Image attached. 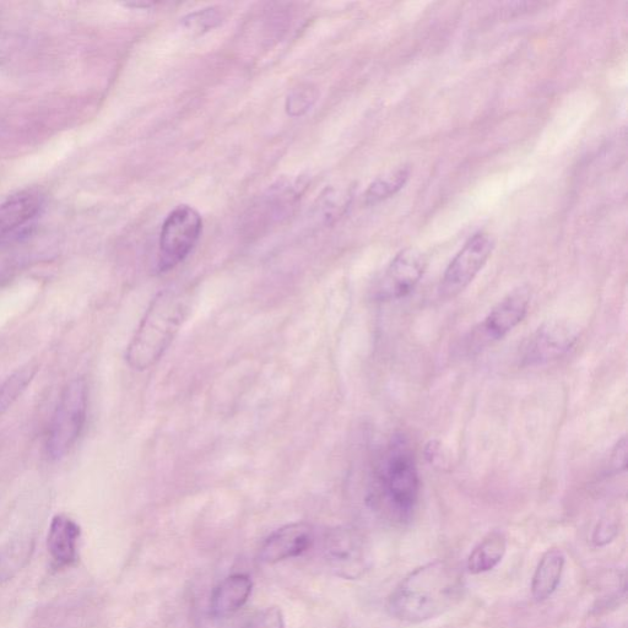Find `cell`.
<instances>
[{"mask_svg": "<svg viewBox=\"0 0 628 628\" xmlns=\"http://www.w3.org/2000/svg\"><path fill=\"white\" fill-rule=\"evenodd\" d=\"M189 300L182 291L165 290L155 297L127 350V361L134 370L154 366L170 348L188 316Z\"/></svg>", "mask_w": 628, "mask_h": 628, "instance_id": "cell-2", "label": "cell"}, {"mask_svg": "<svg viewBox=\"0 0 628 628\" xmlns=\"http://www.w3.org/2000/svg\"><path fill=\"white\" fill-rule=\"evenodd\" d=\"M507 540L505 535L494 532L481 541L476 548L471 551L468 557L467 568L473 575L489 572L503 559L506 554Z\"/></svg>", "mask_w": 628, "mask_h": 628, "instance_id": "cell-16", "label": "cell"}, {"mask_svg": "<svg viewBox=\"0 0 628 628\" xmlns=\"http://www.w3.org/2000/svg\"><path fill=\"white\" fill-rule=\"evenodd\" d=\"M202 229V216L188 205H181L167 216L160 235V272L177 267L188 257L197 245Z\"/></svg>", "mask_w": 628, "mask_h": 628, "instance_id": "cell-5", "label": "cell"}, {"mask_svg": "<svg viewBox=\"0 0 628 628\" xmlns=\"http://www.w3.org/2000/svg\"><path fill=\"white\" fill-rule=\"evenodd\" d=\"M43 198L39 192L23 191L0 204V241L23 234L41 213Z\"/></svg>", "mask_w": 628, "mask_h": 628, "instance_id": "cell-12", "label": "cell"}, {"mask_svg": "<svg viewBox=\"0 0 628 628\" xmlns=\"http://www.w3.org/2000/svg\"><path fill=\"white\" fill-rule=\"evenodd\" d=\"M462 572L454 563L436 560L406 576L388 599V611L409 624L436 619L456 606L464 593Z\"/></svg>", "mask_w": 628, "mask_h": 628, "instance_id": "cell-1", "label": "cell"}, {"mask_svg": "<svg viewBox=\"0 0 628 628\" xmlns=\"http://www.w3.org/2000/svg\"><path fill=\"white\" fill-rule=\"evenodd\" d=\"M79 538L80 527L72 518L63 514L53 518L47 548L58 567L70 566L77 560Z\"/></svg>", "mask_w": 628, "mask_h": 628, "instance_id": "cell-13", "label": "cell"}, {"mask_svg": "<svg viewBox=\"0 0 628 628\" xmlns=\"http://www.w3.org/2000/svg\"><path fill=\"white\" fill-rule=\"evenodd\" d=\"M426 268L427 259L424 253L415 248L404 249L388 265L378 281L377 299L392 301L408 296L420 283Z\"/></svg>", "mask_w": 628, "mask_h": 628, "instance_id": "cell-9", "label": "cell"}, {"mask_svg": "<svg viewBox=\"0 0 628 628\" xmlns=\"http://www.w3.org/2000/svg\"><path fill=\"white\" fill-rule=\"evenodd\" d=\"M579 328L566 319H552L535 330L522 351L524 366H539L560 359L577 344Z\"/></svg>", "mask_w": 628, "mask_h": 628, "instance_id": "cell-7", "label": "cell"}, {"mask_svg": "<svg viewBox=\"0 0 628 628\" xmlns=\"http://www.w3.org/2000/svg\"><path fill=\"white\" fill-rule=\"evenodd\" d=\"M36 368L27 367L23 371L16 372L14 376L10 377L7 383L0 389V405L8 406L12 404L13 400L24 391L27 384L35 376Z\"/></svg>", "mask_w": 628, "mask_h": 628, "instance_id": "cell-20", "label": "cell"}, {"mask_svg": "<svg viewBox=\"0 0 628 628\" xmlns=\"http://www.w3.org/2000/svg\"><path fill=\"white\" fill-rule=\"evenodd\" d=\"M329 565L345 579H357L370 568V550L360 534L350 529L330 532L324 540Z\"/></svg>", "mask_w": 628, "mask_h": 628, "instance_id": "cell-8", "label": "cell"}, {"mask_svg": "<svg viewBox=\"0 0 628 628\" xmlns=\"http://www.w3.org/2000/svg\"><path fill=\"white\" fill-rule=\"evenodd\" d=\"M34 544L30 539H15L0 546V583L8 581L29 562Z\"/></svg>", "mask_w": 628, "mask_h": 628, "instance_id": "cell-17", "label": "cell"}, {"mask_svg": "<svg viewBox=\"0 0 628 628\" xmlns=\"http://www.w3.org/2000/svg\"><path fill=\"white\" fill-rule=\"evenodd\" d=\"M409 178L410 169L408 166H400L398 169L384 173L368 187L365 194L366 203L377 204L392 198L399 191H402Z\"/></svg>", "mask_w": 628, "mask_h": 628, "instance_id": "cell-18", "label": "cell"}, {"mask_svg": "<svg viewBox=\"0 0 628 628\" xmlns=\"http://www.w3.org/2000/svg\"><path fill=\"white\" fill-rule=\"evenodd\" d=\"M246 628H285L283 613L275 606L258 611Z\"/></svg>", "mask_w": 628, "mask_h": 628, "instance_id": "cell-21", "label": "cell"}, {"mask_svg": "<svg viewBox=\"0 0 628 628\" xmlns=\"http://www.w3.org/2000/svg\"><path fill=\"white\" fill-rule=\"evenodd\" d=\"M617 521L614 518H603L597 525L593 535V541L595 545L602 546L610 543L616 537L617 534Z\"/></svg>", "mask_w": 628, "mask_h": 628, "instance_id": "cell-23", "label": "cell"}, {"mask_svg": "<svg viewBox=\"0 0 628 628\" xmlns=\"http://www.w3.org/2000/svg\"><path fill=\"white\" fill-rule=\"evenodd\" d=\"M627 438L624 436L617 441L613 452H611L610 465L614 473H621L627 468Z\"/></svg>", "mask_w": 628, "mask_h": 628, "instance_id": "cell-24", "label": "cell"}, {"mask_svg": "<svg viewBox=\"0 0 628 628\" xmlns=\"http://www.w3.org/2000/svg\"><path fill=\"white\" fill-rule=\"evenodd\" d=\"M253 583L245 573H236L224 579L211 595V611L215 616L235 614L251 597Z\"/></svg>", "mask_w": 628, "mask_h": 628, "instance_id": "cell-14", "label": "cell"}, {"mask_svg": "<svg viewBox=\"0 0 628 628\" xmlns=\"http://www.w3.org/2000/svg\"><path fill=\"white\" fill-rule=\"evenodd\" d=\"M530 305L527 286L514 289L497 303L481 323L480 332L486 340L497 341L506 337L523 322Z\"/></svg>", "mask_w": 628, "mask_h": 628, "instance_id": "cell-10", "label": "cell"}, {"mask_svg": "<svg viewBox=\"0 0 628 628\" xmlns=\"http://www.w3.org/2000/svg\"><path fill=\"white\" fill-rule=\"evenodd\" d=\"M316 100L311 89L296 90L288 99V112L291 116H301Z\"/></svg>", "mask_w": 628, "mask_h": 628, "instance_id": "cell-22", "label": "cell"}, {"mask_svg": "<svg viewBox=\"0 0 628 628\" xmlns=\"http://www.w3.org/2000/svg\"><path fill=\"white\" fill-rule=\"evenodd\" d=\"M565 562V555L559 549L546 551L541 557L532 582V593L537 602H544L556 592Z\"/></svg>", "mask_w": 628, "mask_h": 628, "instance_id": "cell-15", "label": "cell"}, {"mask_svg": "<svg viewBox=\"0 0 628 628\" xmlns=\"http://www.w3.org/2000/svg\"><path fill=\"white\" fill-rule=\"evenodd\" d=\"M224 15L219 8H208L199 10V12L189 14L183 19L184 29L191 31L192 34H202L218 26L223 21Z\"/></svg>", "mask_w": 628, "mask_h": 628, "instance_id": "cell-19", "label": "cell"}, {"mask_svg": "<svg viewBox=\"0 0 628 628\" xmlns=\"http://www.w3.org/2000/svg\"><path fill=\"white\" fill-rule=\"evenodd\" d=\"M427 462L435 467L445 468L448 465L445 448L438 441H430L424 449Z\"/></svg>", "mask_w": 628, "mask_h": 628, "instance_id": "cell-25", "label": "cell"}, {"mask_svg": "<svg viewBox=\"0 0 628 628\" xmlns=\"http://www.w3.org/2000/svg\"><path fill=\"white\" fill-rule=\"evenodd\" d=\"M494 248V238L485 232L471 237L449 263L441 283L442 295L451 299L467 289L489 261Z\"/></svg>", "mask_w": 628, "mask_h": 628, "instance_id": "cell-6", "label": "cell"}, {"mask_svg": "<svg viewBox=\"0 0 628 628\" xmlns=\"http://www.w3.org/2000/svg\"><path fill=\"white\" fill-rule=\"evenodd\" d=\"M14 51V40L12 37L0 32V64L7 62Z\"/></svg>", "mask_w": 628, "mask_h": 628, "instance_id": "cell-26", "label": "cell"}, {"mask_svg": "<svg viewBox=\"0 0 628 628\" xmlns=\"http://www.w3.org/2000/svg\"><path fill=\"white\" fill-rule=\"evenodd\" d=\"M316 539L314 529L308 523H292L276 530L264 541L259 560L268 565L294 559L310 550Z\"/></svg>", "mask_w": 628, "mask_h": 628, "instance_id": "cell-11", "label": "cell"}, {"mask_svg": "<svg viewBox=\"0 0 628 628\" xmlns=\"http://www.w3.org/2000/svg\"><path fill=\"white\" fill-rule=\"evenodd\" d=\"M88 410V388L83 380L70 382L54 411L48 431L47 452L61 459L73 448L84 429Z\"/></svg>", "mask_w": 628, "mask_h": 628, "instance_id": "cell-4", "label": "cell"}, {"mask_svg": "<svg viewBox=\"0 0 628 628\" xmlns=\"http://www.w3.org/2000/svg\"><path fill=\"white\" fill-rule=\"evenodd\" d=\"M381 500L389 516L408 522L418 505L420 478L415 454L408 438L397 435L389 442L378 471Z\"/></svg>", "mask_w": 628, "mask_h": 628, "instance_id": "cell-3", "label": "cell"}]
</instances>
